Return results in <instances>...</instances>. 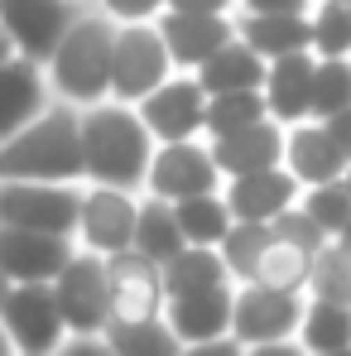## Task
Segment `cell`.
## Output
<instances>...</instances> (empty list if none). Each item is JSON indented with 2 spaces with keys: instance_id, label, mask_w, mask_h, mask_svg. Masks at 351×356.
<instances>
[{
  "instance_id": "cell-1",
  "label": "cell",
  "mask_w": 351,
  "mask_h": 356,
  "mask_svg": "<svg viewBox=\"0 0 351 356\" xmlns=\"http://www.w3.org/2000/svg\"><path fill=\"white\" fill-rule=\"evenodd\" d=\"M154 159V135L130 102H97L82 106V183H106L145 193V174Z\"/></svg>"
},
{
  "instance_id": "cell-2",
  "label": "cell",
  "mask_w": 351,
  "mask_h": 356,
  "mask_svg": "<svg viewBox=\"0 0 351 356\" xmlns=\"http://www.w3.org/2000/svg\"><path fill=\"white\" fill-rule=\"evenodd\" d=\"M111 54H116V19L97 5H82L67 24L58 49L44 63L49 92L67 106H97L111 97Z\"/></svg>"
},
{
  "instance_id": "cell-3",
  "label": "cell",
  "mask_w": 351,
  "mask_h": 356,
  "mask_svg": "<svg viewBox=\"0 0 351 356\" xmlns=\"http://www.w3.org/2000/svg\"><path fill=\"white\" fill-rule=\"evenodd\" d=\"M0 178L82 183V111L54 97L29 125L0 140Z\"/></svg>"
},
{
  "instance_id": "cell-4",
  "label": "cell",
  "mask_w": 351,
  "mask_h": 356,
  "mask_svg": "<svg viewBox=\"0 0 351 356\" xmlns=\"http://www.w3.org/2000/svg\"><path fill=\"white\" fill-rule=\"evenodd\" d=\"M82 183H39V178H0V227L54 232L77 241Z\"/></svg>"
},
{
  "instance_id": "cell-5",
  "label": "cell",
  "mask_w": 351,
  "mask_h": 356,
  "mask_svg": "<svg viewBox=\"0 0 351 356\" xmlns=\"http://www.w3.org/2000/svg\"><path fill=\"white\" fill-rule=\"evenodd\" d=\"M178 67L169 58V44L159 34L154 19L140 24H116V54H111V97L140 106L164 77H174Z\"/></svg>"
},
{
  "instance_id": "cell-6",
  "label": "cell",
  "mask_w": 351,
  "mask_h": 356,
  "mask_svg": "<svg viewBox=\"0 0 351 356\" xmlns=\"http://www.w3.org/2000/svg\"><path fill=\"white\" fill-rule=\"evenodd\" d=\"M63 323L72 337H101L111 323V275H106V255L97 250H72V260L58 270L54 280Z\"/></svg>"
},
{
  "instance_id": "cell-7",
  "label": "cell",
  "mask_w": 351,
  "mask_h": 356,
  "mask_svg": "<svg viewBox=\"0 0 351 356\" xmlns=\"http://www.w3.org/2000/svg\"><path fill=\"white\" fill-rule=\"evenodd\" d=\"M0 323L15 342V356H54L72 337L54 284H10L0 298Z\"/></svg>"
},
{
  "instance_id": "cell-8",
  "label": "cell",
  "mask_w": 351,
  "mask_h": 356,
  "mask_svg": "<svg viewBox=\"0 0 351 356\" xmlns=\"http://www.w3.org/2000/svg\"><path fill=\"white\" fill-rule=\"evenodd\" d=\"M135 111L149 125L154 145L207 140V87L197 82V72H174V77H164Z\"/></svg>"
},
{
  "instance_id": "cell-9",
  "label": "cell",
  "mask_w": 351,
  "mask_h": 356,
  "mask_svg": "<svg viewBox=\"0 0 351 356\" xmlns=\"http://www.w3.org/2000/svg\"><path fill=\"white\" fill-rule=\"evenodd\" d=\"M303 303H308V294H289V289H270V284L245 280V284H236L231 337L240 342V347H260V342L298 337Z\"/></svg>"
},
{
  "instance_id": "cell-10",
  "label": "cell",
  "mask_w": 351,
  "mask_h": 356,
  "mask_svg": "<svg viewBox=\"0 0 351 356\" xmlns=\"http://www.w3.org/2000/svg\"><path fill=\"white\" fill-rule=\"evenodd\" d=\"M135 217H140V193L106 188V183H82V212H77V245L97 255H120L135 245Z\"/></svg>"
},
{
  "instance_id": "cell-11",
  "label": "cell",
  "mask_w": 351,
  "mask_h": 356,
  "mask_svg": "<svg viewBox=\"0 0 351 356\" xmlns=\"http://www.w3.org/2000/svg\"><path fill=\"white\" fill-rule=\"evenodd\" d=\"M145 193L154 197H197V193H222V169L212 159L207 140H174V145H154L149 174H145Z\"/></svg>"
},
{
  "instance_id": "cell-12",
  "label": "cell",
  "mask_w": 351,
  "mask_h": 356,
  "mask_svg": "<svg viewBox=\"0 0 351 356\" xmlns=\"http://www.w3.org/2000/svg\"><path fill=\"white\" fill-rule=\"evenodd\" d=\"M82 5L92 0H0V24L10 29L19 58L49 63V54L58 49V39L67 34Z\"/></svg>"
},
{
  "instance_id": "cell-13",
  "label": "cell",
  "mask_w": 351,
  "mask_h": 356,
  "mask_svg": "<svg viewBox=\"0 0 351 356\" xmlns=\"http://www.w3.org/2000/svg\"><path fill=\"white\" fill-rule=\"evenodd\" d=\"M72 250H77L72 236L0 227V275L10 284H54L58 270L72 260Z\"/></svg>"
},
{
  "instance_id": "cell-14",
  "label": "cell",
  "mask_w": 351,
  "mask_h": 356,
  "mask_svg": "<svg viewBox=\"0 0 351 356\" xmlns=\"http://www.w3.org/2000/svg\"><path fill=\"white\" fill-rule=\"evenodd\" d=\"M347 149L337 145V135L327 130V120L308 116L284 125V169L298 178V188H318V183H337L347 174Z\"/></svg>"
},
{
  "instance_id": "cell-15",
  "label": "cell",
  "mask_w": 351,
  "mask_h": 356,
  "mask_svg": "<svg viewBox=\"0 0 351 356\" xmlns=\"http://www.w3.org/2000/svg\"><path fill=\"white\" fill-rule=\"evenodd\" d=\"M159 34L169 44V58L178 72H197L202 63L212 58L222 44L236 39V15H193V10H164L159 19Z\"/></svg>"
},
{
  "instance_id": "cell-16",
  "label": "cell",
  "mask_w": 351,
  "mask_h": 356,
  "mask_svg": "<svg viewBox=\"0 0 351 356\" xmlns=\"http://www.w3.org/2000/svg\"><path fill=\"white\" fill-rule=\"evenodd\" d=\"M106 275H111V318H159L164 313V270L140 255L135 245L106 255Z\"/></svg>"
},
{
  "instance_id": "cell-17",
  "label": "cell",
  "mask_w": 351,
  "mask_h": 356,
  "mask_svg": "<svg viewBox=\"0 0 351 356\" xmlns=\"http://www.w3.org/2000/svg\"><path fill=\"white\" fill-rule=\"evenodd\" d=\"M298 178L275 164V169H260V174H236L222 178V197L231 207V222H275L284 207L298 202Z\"/></svg>"
},
{
  "instance_id": "cell-18",
  "label": "cell",
  "mask_w": 351,
  "mask_h": 356,
  "mask_svg": "<svg viewBox=\"0 0 351 356\" xmlns=\"http://www.w3.org/2000/svg\"><path fill=\"white\" fill-rule=\"evenodd\" d=\"M212 145V159L222 178H236V174H260V169H275L284 164V125L275 116L255 120L245 130H231V135H217L207 140Z\"/></svg>"
},
{
  "instance_id": "cell-19",
  "label": "cell",
  "mask_w": 351,
  "mask_h": 356,
  "mask_svg": "<svg viewBox=\"0 0 351 356\" xmlns=\"http://www.w3.org/2000/svg\"><path fill=\"white\" fill-rule=\"evenodd\" d=\"M231 303H236V284H212V289H197V294L169 298L164 318L178 332V342L193 347V342H212V337L231 332Z\"/></svg>"
},
{
  "instance_id": "cell-20",
  "label": "cell",
  "mask_w": 351,
  "mask_h": 356,
  "mask_svg": "<svg viewBox=\"0 0 351 356\" xmlns=\"http://www.w3.org/2000/svg\"><path fill=\"white\" fill-rule=\"evenodd\" d=\"M313 67H318L313 49L265 63L260 92H265V106H270V116L279 120V125H293V120L313 116Z\"/></svg>"
},
{
  "instance_id": "cell-21",
  "label": "cell",
  "mask_w": 351,
  "mask_h": 356,
  "mask_svg": "<svg viewBox=\"0 0 351 356\" xmlns=\"http://www.w3.org/2000/svg\"><path fill=\"white\" fill-rule=\"evenodd\" d=\"M49 102H54V92H49L44 63L10 58L0 67V140H10L19 125H29Z\"/></svg>"
},
{
  "instance_id": "cell-22",
  "label": "cell",
  "mask_w": 351,
  "mask_h": 356,
  "mask_svg": "<svg viewBox=\"0 0 351 356\" xmlns=\"http://www.w3.org/2000/svg\"><path fill=\"white\" fill-rule=\"evenodd\" d=\"M236 39L250 44L270 63V58H284V54L313 49V24H308V15H250V10H236Z\"/></svg>"
},
{
  "instance_id": "cell-23",
  "label": "cell",
  "mask_w": 351,
  "mask_h": 356,
  "mask_svg": "<svg viewBox=\"0 0 351 356\" xmlns=\"http://www.w3.org/2000/svg\"><path fill=\"white\" fill-rule=\"evenodd\" d=\"M183 227H178V212L169 197H154V193H140V217H135V250L149 255L154 265H169L178 250H183Z\"/></svg>"
},
{
  "instance_id": "cell-24",
  "label": "cell",
  "mask_w": 351,
  "mask_h": 356,
  "mask_svg": "<svg viewBox=\"0 0 351 356\" xmlns=\"http://www.w3.org/2000/svg\"><path fill=\"white\" fill-rule=\"evenodd\" d=\"M164 270V294L178 298V294H197V289H212V284H236L227 260L217 245H183Z\"/></svg>"
},
{
  "instance_id": "cell-25",
  "label": "cell",
  "mask_w": 351,
  "mask_h": 356,
  "mask_svg": "<svg viewBox=\"0 0 351 356\" xmlns=\"http://www.w3.org/2000/svg\"><path fill=\"white\" fill-rule=\"evenodd\" d=\"M101 337L116 356H183V342L164 313L159 318H111Z\"/></svg>"
},
{
  "instance_id": "cell-26",
  "label": "cell",
  "mask_w": 351,
  "mask_h": 356,
  "mask_svg": "<svg viewBox=\"0 0 351 356\" xmlns=\"http://www.w3.org/2000/svg\"><path fill=\"white\" fill-rule=\"evenodd\" d=\"M298 342L308 347V356L351 347V303H342V298H308L303 303V323H298Z\"/></svg>"
},
{
  "instance_id": "cell-27",
  "label": "cell",
  "mask_w": 351,
  "mask_h": 356,
  "mask_svg": "<svg viewBox=\"0 0 351 356\" xmlns=\"http://www.w3.org/2000/svg\"><path fill=\"white\" fill-rule=\"evenodd\" d=\"M197 82L207 87V97L212 92H236V87H260L265 82V58L250 44L231 39V44H222L212 58L197 67Z\"/></svg>"
},
{
  "instance_id": "cell-28",
  "label": "cell",
  "mask_w": 351,
  "mask_h": 356,
  "mask_svg": "<svg viewBox=\"0 0 351 356\" xmlns=\"http://www.w3.org/2000/svg\"><path fill=\"white\" fill-rule=\"evenodd\" d=\"M308 275H313V250L293 245V241L275 236L265 245L260 265H255V284H270V289H289V294H308Z\"/></svg>"
},
{
  "instance_id": "cell-29",
  "label": "cell",
  "mask_w": 351,
  "mask_h": 356,
  "mask_svg": "<svg viewBox=\"0 0 351 356\" xmlns=\"http://www.w3.org/2000/svg\"><path fill=\"white\" fill-rule=\"evenodd\" d=\"M178 227L188 245H222V236L231 232V207L222 193H197V197H178L174 202Z\"/></svg>"
},
{
  "instance_id": "cell-30",
  "label": "cell",
  "mask_w": 351,
  "mask_h": 356,
  "mask_svg": "<svg viewBox=\"0 0 351 356\" xmlns=\"http://www.w3.org/2000/svg\"><path fill=\"white\" fill-rule=\"evenodd\" d=\"M270 116L265 106V92L260 87H236V92H212L207 97V140L217 135H231V130H245L255 120Z\"/></svg>"
},
{
  "instance_id": "cell-31",
  "label": "cell",
  "mask_w": 351,
  "mask_h": 356,
  "mask_svg": "<svg viewBox=\"0 0 351 356\" xmlns=\"http://www.w3.org/2000/svg\"><path fill=\"white\" fill-rule=\"evenodd\" d=\"M313 58H351V5L347 0H313Z\"/></svg>"
},
{
  "instance_id": "cell-32",
  "label": "cell",
  "mask_w": 351,
  "mask_h": 356,
  "mask_svg": "<svg viewBox=\"0 0 351 356\" xmlns=\"http://www.w3.org/2000/svg\"><path fill=\"white\" fill-rule=\"evenodd\" d=\"M270 241H275V227L270 222H231V232L222 236L217 250H222V260H227L236 284H245L255 275V265H260V255H265Z\"/></svg>"
},
{
  "instance_id": "cell-33",
  "label": "cell",
  "mask_w": 351,
  "mask_h": 356,
  "mask_svg": "<svg viewBox=\"0 0 351 356\" xmlns=\"http://www.w3.org/2000/svg\"><path fill=\"white\" fill-rule=\"evenodd\" d=\"M351 106V58H318L313 67V116L327 120Z\"/></svg>"
},
{
  "instance_id": "cell-34",
  "label": "cell",
  "mask_w": 351,
  "mask_h": 356,
  "mask_svg": "<svg viewBox=\"0 0 351 356\" xmlns=\"http://www.w3.org/2000/svg\"><path fill=\"white\" fill-rule=\"evenodd\" d=\"M308 298H342V303H351V255L337 241H327V245L313 255Z\"/></svg>"
},
{
  "instance_id": "cell-35",
  "label": "cell",
  "mask_w": 351,
  "mask_h": 356,
  "mask_svg": "<svg viewBox=\"0 0 351 356\" xmlns=\"http://www.w3.org/2000/svg\"><path fill=\"white\" fill-rule=\"evenodd\" d=\"M298 207L327 232V236H337L342 227L351 222V193H347V183L337 178V183H318V188H303L298 193Z\"/></svg>"
},
{
  "instance_id": "cell-36",
  "label": "cell",
  "mask_w": 351,
  "mask_h": 356,
  "mask_svg": "<svg viewBox=\"0 0 351 356\" xmlns=\"http://www.w3.org/2000/svg\"><path fill=\"white\" fill-rule=\"evenodd\" d=\"M270 227H275V236L293 241V245H303V250H313V255H318V250L332 241L323 227H318V222H313V217H308V212H303V207H298V202H293V207H284V212H279Z\"/></svg>"
},
{
  "instance_id": "cell-37",
  "label": "cell",
  "mask_w": 351,
  "mask_h": 356,
  "mask_svg": "<svg viewBox=\"0 0 351 356\" xmlns=\"http://www.w3.org/2000/svg\"><path fill=\"white\" fill-rule=\"evenodd\" d=\"M97 10H106L116 24H140V19H159L164 0H92Z\"/></svg>"
},
{
  "instance_id": "cell-38",
  "label": "cell",
  "mask_w": 351,
  "mask_h": 356,
  "mask_svg": "<svg viewBox=\"0 0 351 356\" xmlns=\"http://www.w3.org/2000/svg\"><path fill=\"white\" fill-rule=\"evenodd\" d=\"M236 10H250V15H308L313 0H236Z\"/></svg>"
},
{
  "instance_id": "cell-39",
  "label": "cell",
  "mask_w": 351,
  "mask_h": 356,
  "mask_svg": "<svg viewBox=\"0 0 351 356\" xmlns=\"http://www.w3.org/2000/svg\"><path fill=\"white\" fill-rule=\"evenodd\" d=\"M183 356H245V347L227 332V337H212V342H193V347H183Z\"/></svg>"
},
{
  "instance_id": "cell-40",
  "label": "cell",
  "mask_w": 351,
  "mask_h": 356,
  "mask_svg": "<svg viewBox=\"0 0 351 356\" xmlns=\"http://www.w3.org/2000/svg\"><path fill=\"white\" fill-rule=\"evenodd\" d=\"M54 356H116L106 347V337H67Z\"/></svg>"
},
{
  "instance_id": "cell-41",
  "label": "cell",
  "mask_w": 351,
  "mask_h": 356,
  "mask_svg": "<svg viewBox=\"0 0 351 356\" xmlns=\"http://www.w3.org/2000/svg\"><path fill=\"white\" fill-rule=\"evenodd\" d=\"M164 10H193V15H236V0H164Z\"/></svg>"
},
{
  "instance_id": "cell-42",
  "label": "cell",
  "mask_w": 351,
  "mask_h": 356,
  "mask_svg": "<svg viewBox=\"0 0 351 356\" xmlns=\"http://www.w3.org/2000/svg\"><path fill=\"white\" fill-rule=\"evenodd\" d=\"M245 356H308V347L298 337H284V342H260V347H245Z\"/></svg>"
},
{
  "instance_id": "cell-43",
  "label": "cell",
  "mask_w": 351,
  "mask_h": 356,
  "mask_svg": "<svg viewBox=\"0 0 351 356\" xmlns=\"http://www.w3.org/2000/svg\"><path fill=\"white\" fill-rule=\"evenodd\" d=\"M327 130L337 135V145L347 149V159H351V106H347V111H337V116H327Z\"/></svg>"
},
{
  "instance_id": "cell-44",
  "label": "cell",
  "mask_w": 351,
  "mask_h": 356,
  "mask_svg": "<svg viewBox=\"0 0 351 356\" xmlns=\"http://www.w3.org/2000/svg\"><path fill=\"white\" fill-rule=\"evenodd\" d=\"M10 58H19V49H15V39H10V29L0 24V67H5Z\"/></svg>"
},
{
  "instance_id": "cell-45",
  "label": "cell",
  "mask_w": 351,
  "mask_h": 356,
  "mask_svg": "<svg viewBox=\"0 0 351 356\" xmlns=\"http://www.w3.org/2000/svg\"><path fill=\"white\" fill-rule=\"evenodd\" d=\"M0 356H15V342H10V332H5V323H0Z\"/></svg>"
},
{
  "instance_id": "cell-46",
  "label": "cell",
  "mask_w": 351,
  "mask_h": 356,
  "mask_svg": "<svg viewBox=\"0 0 351 356\" xmlns=\"http://www.w3.org/2000/svg\"><path fill=\"white\" fill-rule=\"evenodd\" d=\"M332 241H337V245H342V250H347V255H351V222H347V227H342V232H337V236H332Z\"/></svg>"
},
{
  "instance_id": "cell-47",
  "label": "cell",
  "mask_w": 351,
  "mask_h": 356,
  "mask_svg": "<svg viewBox=\"0 0 351 356\" xmlns=\"http://www.w3.org/2000/svg\"><path fill=\"white\" fill-rule=\"evenodd\" d=\"M342 183H347V193H351V164H347V174H342Z\"/></svg>"
},
{
  "instance_id": "cell-48",
  "label": "cell",
  "mask_w": 351,
  "mask_h": 356,
  "mask_svg": "<svg viewBox=\"0 0 351 356\" xmlns=\"http://www.w3.org/2000/svg\"><path fill=\"white\" fill-rule=\"evenodd\" d=\"M323 356H351V347H342V352H323Z\"/></svg>"
},
{
  "instance_id": "cell-49",
  "label": "cell",
  "mask_w": 351,
  "mask_h": 356,
  "mask_svg": "<svg viewBox=\"0 0 351 356\" xmlns=\"http://www.w3.org/2000/svg\"><path fill=\"white\" fill-rule=\"evenodd\" d=\"M5 289H10V280H5V275H0V298H5Z\"/></svg>"
},
{
  "instance_id": "cell-50",
  "label": "cell",
  "mask_w": 351,
  "mask_h": 356,
  "mask_svg": "<svg viewBox=\"0 0 351 356\" xmlns=\"http://www.w3.org/2000/svg\"><path fill=\"white\" fill-rule=\"evenodd\" d=\"M347 5H351V0H347Z\"/></svg>"
}]
</instances>
